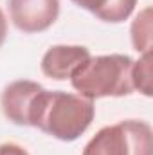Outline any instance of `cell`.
<instances>
[{
  "label": "cell",
  "mask_w": 153,
  "mask_h": 155,
  "mask_svg": "<svg viewBox=\"0 0 153 155\" xmlns=\"http://www.w3.org/2000/svg\"><path fill=\"white\" fill-rule=\"evenodd\" d=\"M94 116V101L79 94L41 88L29 112V126L58 141L72 143L88 130Z\"/></svg>",
  "instance_id": "obj_1"
},
{
  "label": "cell",
  "mask_w": 153,
  "mask_h": 155,
  "mask_svg": "<svg viewBox=\"0 0 153 155\" xmlns=\"http://www.w3.org/2000/svg\"><path fill=\"white\" fill-rule=\"evenodd\" d=\"M133 60L126 54L90 56L70 76L72 88L79 96L94 101L101 97H122L133 94Z\"/></svg>",
  "instance_id": "obj_2"
},
{
  "label": "cell",
  "mask_w": 153,
  "mask_h": 155,
  "mask_svg": "<svg viewBox=\"0 0 153 155\" xmlns=\"http://www.w3.org/2000/svg\"><path fill=\"white\" fill-rule=\"evenodd\" d=\"M7 7L13 25L25 35L47 31L60 16V0H9Z\"/></svg>",
  "instance_id": "obj_3"
},
{
  "label": "cell",
  "mask_w": 153,
  "mask_h": 155,
  "mask_svg": "<svg viewBox=\"0 0 153 155\" xmlns=\"http://www.w3.org/2000/svg\"><path fill=\"white\" fill-rule=\"evenodd\" d=\"M43 87L31 79L11 81L2 92V110L13 124L29 126V112L33 101Z\"/></svg>",
  "instance_id": "obj_4"
},
{
  "label": "cell",
  "mask_w": 153,
  "mask_h": 155,
  "mask_svg": "<svg viewBox=\"0 0 153 155\" xmlns=\"http://www.w3.org/2000/svg\"><path fill=\"white\" fill-rule=\"evenodd\" d=\"M90 56V51L83 45H54L41 58V72L56 81L70 79Z\"/></svg>",
  "instance_id": "obj_5"
},
{
  "label": "cell",
  "mask_w": 153,
  "mask_h": 155,
  "mask_svg": "<svg viewBox=\"0 0 153 155\" xmlns=\"http://www.w3.org/2000/svg\"><path fill=\"white\" fill-rule=\"evenodd\" d=\"M83 155H130V141L122 123L101 128L86 143Z\"/></svg>",
  "instance_id": "obj_6"
},
{
  "label": "cell",
  "mask_w": 153,
  "mask_h": 155,
  "mask_svg": "<svg viewBox=\"0 0 153 155\" xmlns=\"http://www.w3.org/2000/svg\"><path fill=\"white\" fill-rule=\"evenodd\" d=\"M77 7L86 9L97 20L106 24H122L137 5V0H72Z\"/></svg>",
  "instance_id": "obj_7"
},
{
  "label": "cell",
  "mask_w": 153,
  "mask_h": 155,
  "mask_svg": "<svg viewBox=\"0 0 153 155\" xmlns=\"http://www.w3.org/2000/svg\"><path fill=\"white\" fill-rule=\"evenodd\" d=\"M130 38H132L133 49L139 54L150 52L153 49V9H151V5H146L133 18L132 27H130Z\"/></svg>",
  "instance_id": "obj_8"
},
{
  "label": "cell",
  "mask_w": 153,
  "mask_h": 155,
  "mask_svg": "<svg viewBox=\"0 0 153 155\" xmlns=\"http://www.w3.org/2000/svg\"><path fill=\"white\" fill-rule=\"evenodd\" d=\"M128 141H130V155H153V130L146 121L128 119L121 121Z\"/></svg>",
  "instance_id": "obj_9"
},
{
  "label": "cell",
  "mask_w": 153,
  "mask_h": 155,
  "mask_svg": "<svg viewBox=\"0 0 153 155\" xmlns=\"http://www.w3.org/2000/svg\"><path fill=\"white\" fill-rule=\"evenodd\" d=\"M132 83L133 90H139L142 96H153V52H144L132 67Z\"/></svg>",
  "instance_id": "obj_10"
},
{
  "label": "cell",
  "mask_w": 153,
  "mask_h": 155,
  "mask_svg": "<svg viewBox=\"0 0 153 155\" xmlns=\"http://www.w3.org/2000/svg\"><path fill=\"white\" fill-rule=\"evenodd\" d=\"M0 155H29L25 148L15 143H4L0 144Z\"/></svg>",
  "instance_id": "obj_11"
},
{
  "label": "cell",
  "mask_w": 153,
  "mask_h": 155,
  "mask_svg": "<svg viewBox=\"0 0 153 155\" xmlns=\"http://www.w3.org/2000/svg\"><path fill=\"white\" fill-rule=\"evenodd\" d=\"M5 38H7V20H5L4 11L0 9V47L5 43Z\"/></svg>",
  "instance_id": "obj_12"
}]
</instances>
